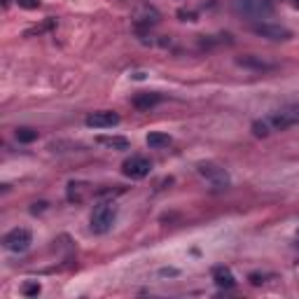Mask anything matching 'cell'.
Returning <instances> with one entry per match:
<instances>
[{
	"instance_id": "ffe728a7",
	"label": "cell",
	"mask_w": 299,
	"mask_h": 299,
	"mask_svg": "<svg viewBox=\"0 0 299 299\" xmlns=\"http://www.w3.org/2000/svg\"><path fill=\"white\" fill-rule=\"evenodd\" d=\"M248 280H250L252 285H262V283H264V276H259V273H250Z\"/></svg>"
},
{
	"instance_id": "8992f818",
	"label": "cell",
	"mask_w": 299,
	"mask_h": 299,
	"mask_svg": "<svg viewBox=\"0 0 299 299\" xmlns=\"http://www.w3.org/2000/svg\"><path fill=\"white\" fill-rule=\"evenodd\" d=\"M269 126L276 131H283V129H290L294 124H299V105H290V108H283L278 112H273L269 119Z\"/></svg>"
},
{
	"instance_id": "52a82bcc",
	"label": "cell",
	"mask_w": 299,
	"mask_h": 299,
	"mask_svg": "<svg viewBox=\"0 0 299 299\" xmlns=\"http://www.w3.org/2000/svg\"><path fill=\"white\" fill-rule=\"evenodd\" d=\"M252 31L266 40H290L292 38V31L285 26H278V24H255Z\"/></svg>"
},
{
	"instance_id": "cb8c5ba5",
	"label": "cell",
	"mask_w": 299,
	"mask_h": 299,
	"mask_svg": "<svg viewBox=\"0 0 299 299\" xmlns=\"http://www.w3.org/2000/svg\"><path fill=\"white\" fill-rule=\"evenodd\" d=\"M297 236H299V234H297Z\"/></svg>"
},
{
	"instance_id": "277c9868",
	"label": "cell",
	"mask_w": 299,
	"mask_h": 299,
	"mask_svg": "<svg viewBox=\"0 0 299 299\" xmlns=\"http://www.w3.org/2000/svg\"><path fill=\"white\" fill-rule=\"evenodd\" d=\"M31 243H33V234L28 229H24V227H17V229L7 231L5 236H3V245L10 252H17V255L26 252L31 248Z\"/></svg>"
},
{
	"instance_id": "ba28073f",
	"label": "cell",
	"mask_w": 299,
	"mask_h": 299,
	"mask_svg": "<svg viewBox=\"0 0 299 299\" xmlns=\"http://www.w3.org/2000/svg\"><path fill=\"white\" fill-rule=\"evenodd\" d=\"M117 124H119V115L110 112V110H101V112H94L87 117V126H91V129H110Z\"/></svg>"
},
{
	"instance_id": "7a4b0ae2",
	"label": "cell",
	"mask_w": 299,
	"mask_h": 299,
	"mask_svg": "<svg viewBox=\"0 0 299 299\" xmlns=\"http://www.w3.org/2000/svg\"><path fill=\"white\" fill-rule=\"evenodd\" d=\"M117 220V206L112 201H103L91 213V231L94 234H108Z\"/></svg>"
},
{
	"instance_id": "3957f363",
	"label": "cell",
	"mask_w": 299,
	"mask_h": 299,
	"mask_svg": "<svg viewBox=\"0 0 299 299\" xmlns=\"http://www.w3.org/2000/svg\"><path fill=\"white\" fill-rule=\"evenodd\" d=\"M197 171H199V176H204L215 190H227V187L231 185L229 173L215 162H201L197 166Z\"/></svg>"
},
{
	"instance_id": "603a6c76",
	"label": "cell",
	"mask_w": 299,
	"mask_h": 299,
	"mask_svg": "<svg viewBox=\"0 0 299 299\" xmlns=\"http://www.w3.org/2000/svg\"><path fill=\"white\" fill-rule=\"evenodd\" d=\"M292 3H294V5H297V7H299V0H292Z\"/></svg>"
},
{
	"instance_id": "7402d4cb",
	"label": "cell",
	"mask_w": 299,
	"mask_h": 299,
	"mask_svg": "<svg viewBox=\"0 0 299 299\" xmlns=\"http://www.w3.org/2000/svg\"><path fill=\"white\" fill-rule=\"evenodd\" d=\"M176 269H162V276H176Z\"/></svg>"
},
{
	"instance_id": "d6986e66",
	"label": "cell",
	"mask_w": 299,
	"mask_h": 299,
	"mask_svg": "<svg viewBox=\"0 0 299 299\" xmlns=\"http://www.w3.org/2000/svg\"><path fill=\"white\" fill-rule=\"evenodd\" d=\"M17 3H19V7H24V10H38V7H40L38 0H17Z\"/></svg>"
},
{
	"instance_id": "e0dca14e",
	"label": "cell",
	"mask_w": 299,
	"mask_h": 299,
	"mask_svg": "<svg viewBox=\"0 0 299 299\" xmlns=\"http://www.w3.org/2000/svg\"><path fill=\"white\" fill-rule=\"evenodd\" d=\"M40 283L38 280H26L24 285H21V294H26V297H38L40 294Z\"/></svg>"
},
{
	"instance_id": "2e32d148",
	"label": "cell",
	"mask_w": 299,
	"mask_h": 299,
	"mask_svg": "<svg viewBox=\"0 0 299 299\" xmlns=\"http://www.w3.org/2000/svg\"><path fill=\"white\" fill-rule=\"evenodd\" d=\"M56 26V21L54 19H47V21H42L40 26H33V28H28L26 31V38H31V35H40V33H47V31H52V28Z\"/></svg>"
},
{
	"instance_id": "7c38bea8",
	"label": "cell",
	"mask_w": 299,
	"mask_h": 299,
	"mask_svg": "<svg viewBox=\"0 0 299 299\" xmlns=\"http://www.w3.org/2000/svg\"><path fill=\"white\" fill-rule=\"evenodd\" d=\"M96 143L103 145V147L117 150V152H122V150H129L131 147L129 138H124V136H98V138H96Z\"/></svg>"
},
{
	"instance_id": "6da1fadb",
	"label": "cell",
	"mask_w": 299,
	"mask_h": 299,
	"mask_svg": "<svg viewBox=\"0 0 299 299\" xmlns=\"http://www.w3.org/2000/svg\"><path fill=\"white\" fill-rule=\"evenodd\" d=\"M231 10L243 19H269L273 14L271 0H231Z\"/></svg>"
},
{
	"instance_id": "8fae6325",
	"label": "cell",
	"mask_w": 299,
	"mask_h": 299,
	"mask_svg": "<svg viewBox=\"0 0 299 299\" xmlns=\"http://www.w3.org/2000/svg\"><path fill=\"white\" fill-rule=\"evenodd\" d=\"M213 280H215V285L224 287V290H229V287L236 285V278H234V273H231L227 266H215V269H213Z\"/></svg>"
},
{
	"instance_id": "5b68a950",
	"label": "cell",
	"mask_w": 299,
	"mask_h": 299,
	"mask_svg": "<svg viewBox=\"0 0 299 299\" xmlns=\"http://www.w3.org/2000/svg\"><path fill=\"white\" fill-rule=\"evenodd\" d=\"M150 171H152L150 159L147 157H140V155L129 157V159L122 164V173L126 178H131V180H143V178L150 176Z\"/></svg>"
},
{
	"instance_id": "9c48e42d",
	"label": "cell",
	"mask_w": 299,
	"mask_h": 299,
	"mask_svg": "<svg viewBox=\"0 0 299 299\" xmlns=\"http://www.w3.org/2000/svg\"><path fill=\"white\" fill-rule=\"evenodd\" d=\"M159 24V12H157L155 7H140L136 12V26L138 28H150V26H157Z\"/></svg>"
},
{
	"instance_id": "9a60e30c",
	"label": "cell",
	"mask_w": 299,
	"mask_h": 299,
	"mask_svg": "<svg viewBox=\"0 0 299 299\" xmlns=\"http://www.w3.org/2000/svg\"><path fill=\"white\" fill-rule=\"evenodd\" d=\"M14 138L19 143H33V140H38V131L31 129V126H19V129L14 131Z\"/></svg>"
},
{
	"instance_id": "5bb4252c",
	"label": "cell",
	"mask_w": 299,
	"mask_h": 299,
	"mask_svg": "<svg viewBox=\"0 0 299 299\" xmlns=\"http://www.w3.org/2000/svg\"><path fill=\"white\" fill-rule=\"evenodd\" d=\"M145 143L152 150H162V147H169L171 145V136L169 133H162V131H152V133H147Z\"/></svg>"
},
{
	"instance_id": "ac0fdd59",
	"label": "cell",
	"mask_w": 299,
	"mask_h": 299,
	"mask_svg": "<svg viewBox=\"0 0 299 299\" xmlns=\"http://www.w3.org/2000/svg\"><path fill=\"white\" fill-rule=\"evenodd\" d=\"M269 129H271L269 122H255L252 124V133H255L257 138H266L269 136Z\"/></svg>"
},
{
	"instance_id": "4fadbf2b",
	"label": "cell",
	"mask_w": 299,
	"mask_h": 299,
	"mask_svg": "<svg viewBox=\"0 0 299 299\" xmlns=\"http://www.w3.org/2000/svg\"><path fill=\"white\" fill-rule=\"evenodd\" d=\"M236 63H238V66H243V68L259 70V73L276 68V63H269V61H264V59H259V56H243V59H238Z\"/></svg>"
},
{
	"instance_id": "44dd1931",
	"label": "cell",
	"mask_w": 299,
	"mask_h": 299,
	"mask_svg": "<svg viewBox=\"0 0 299 299\" xmlns=\"http://www.w3.org/2000/svg\"><path fill=\"white\" fill-rule=\"evenodd\" d=\"M178 17H183V21H194V12H185V10H180Z\"/></svg>"
},
{
	"instance_id": "30bf717a",
	"label": "cell",
	"mask_w": 299,
	"mask_h": 299,
	"mask_svg": "<svg viewBox=\"0 0 299 299\" xmlns=\"http://www.w3.org/2000/svg\"><path fill=\"white\" fill-rule=\"evenodd\" d=\"M133 108L138 110H150V108H155L157 103H162V96L155 94V91H140V94L133 96Z\"/></svg>"
}]
</instances>
